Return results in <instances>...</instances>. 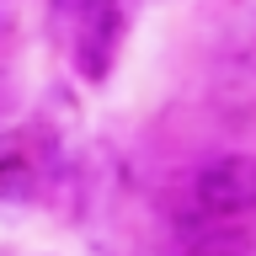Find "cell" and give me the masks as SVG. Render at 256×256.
Returning <instances> with one entry per match:
<instances>
[{
	"mask_svg": "<svg viewBox=\"0 0 256 256\" xmlns=\"http://www.w3.org/2000/svg\"><path fill=\"white\" fill-rule=\"evenodd\" d=\"M192 203L208 219H235L256 208V155H219L192 182Z\"/></svg>",
	"mask_w": 256,
	"mask_h": 256,
	"instance_id": "obj_1",
	"label": "cell"
},
{
	"mask_svg": "<svg viewBox=\"0 0 256 256\" xmlns=\"http://www.w3.org/2000/svg\"><path fill=\"white\" fill-rule=\"evenodd\" d=\"M38 192V171L27 155H0V203H27Z\"/></svg>",
	"mask_w": 256,
	"mask_h": 256,
	"instance_id": "obj_5",
	"label": "cell"
},
{
	"mask_svg": "<svg viewBox=\"0 0 256 256\" xmlns=\"http://www.w3.org/2000/svg\"><path fill=\"white\" fill-rule=\"evenodd\" d=\"M118 38H123V11H118V0H86V11H80V38H75V64L80 75L102 80L107 75L112 54H118Z\"/></svg>",
	"mask_w": 256,
	"mask_h": 256,
	"instance_id": "obj_3",
	"label": "cell"
},
{
	"mask_svg": "<svg viewBox=\"0 0 256 256\" xmlns=\"http://www.w3.org/2000/svg\"><path fill=\"white\" fill-rule=\"evenodd\" d=\"M208 102L219 118H256V54H219L208 70Z\"/></svg>",
	"mask_w": 256,
	"mask_h": 256,
	"instance_id": "obj_2",
	"label": "cell"
},
{
	"mask_svg": "<svg viewBox=\"0 0 256 256\" xmlns=\"http://www.w3.org/2000/svg\"><path fill=\"white\" fill-rule=\"evenodd\" d=\"M246 246H251V235H246V230L214 219V230H203V235L187 240V256H246Z\"/></svg>",
	"mask_w": 256,
	"mask_h": 256,
	"instance_id": "obj_4",
	"label": "cell"
}]
</instances>
